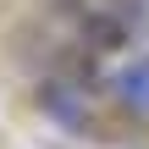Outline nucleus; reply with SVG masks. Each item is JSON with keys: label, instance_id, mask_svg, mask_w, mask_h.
<instances>
[{"label": "nucleus", "instance_id": "nucleus-1", "mask_svg": "<svg viewBox=\"0 0 149 149\" xmlns=\"http://www.w3.org/2000/svg\"><path fill=\"white\" fill-rule=\"evenodd\" d=\"M122 33H127V28H122V17H94V22L83 28V44H94V50H116V44H122Z\"/></svg>", "mask_w": 149, "mask_h": 149}]
</instances>
